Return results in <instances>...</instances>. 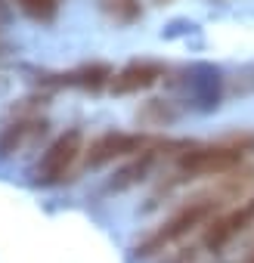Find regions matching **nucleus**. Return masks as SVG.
Wrapping results in <instances>:
<instances>
[{"label": "nucleus", "instance_id": "f257e3e1", "mask_svg": "<svg viewBox=\"0 0 254 263\" xmlns=\"http://www.w3.org/2000/svg\"><path fill=\"white\" fill-rule=\"evenodd\" d=\"M217 198H195V201H189L183 211H177L158 232H152L140 248H137V257H149V254H155V251H161L165 245H171V241H177V238H183L186 232H192L195 226H202V223H208L211 217H214V211H217Z\"/></svg>", "mask_w": 254, "mask_h": 263}, {"label": "nucleus", "instance_id": "f03ea898", "mask_svg": "<svg viewBox=\"0 0 254 263\" xmlns=\"http://www.w3.org/2000/svg\"><path fill=\"white\" fill-rule=\"evenodd\" d=\"M245 155V140H226L214 146H195L180 155V171L189 177H211V174H226L239 167Z\"/></svg>", "mask_w": 254, "mask_h": 263}, {"label": "nucleus", "instance_id": "7ed1b4c3", "mask_svg": "<svg viewBox=\"0 0 254 263\" xmlns=\"http://www.w3.org/2000/svg\"><path fill=\"white\" fill-rule=\"evenodd\" d=\"M81 152H84V137H81V130H68V134L56 137V140L44 149V155H41V161H38V167H34V183H41V186L59 183V180L71 171V164L78 161Z\"/></svg>", "mask_w": 254, "mask_h": 263}, {"label": "nucleus", "instance_id": "20e7f679", "mask_svg": "<svg viewBox=\"0 0 254 263\" xmlns=\"http://www.w3.org/2000/svg\"><path fill=\"white\" fill-rule=\"evenodd\" d=\"M152 149V140L143 137V134H102L99 140L90 143V152H87V164L90 167H102L115 158H127V155H140Z\"/></svg>", "mask_w": 254, "mask_h": 263}, {"label": "nucleus", "instance_id": "39448f33", "mask_svg": "<svg viewBox=\"0 0 254 263\" xmlns=\"http://www.w3.org/2000/svg\"><path fill=\"white\" fill-rule=\"evenodd\" d=\"M251 223H254V198L235 204L229 214H223L220 220H214V223L208 226L205 245L214 248V251H220L226 241H232V238H235L239 232H245V226H251Z\"/></svg>", "mask_w": 254, "mask_h": 263}, {"label": "nucleus", "instance_id": "423d86ee", "mask_svg": "<svg viewBox=\"0 0 254 263\" xmlns=\"http://www.w3.org/2000/svg\"><path fill=\"white\" fill-rule=\"evenodd\" d=\"M161 78H165V68H161L158 62H131V65H124L121 71L112 74L108 87H112V93L127 96V93L149 90V87L158 84Z\"/></svg>", "mask_w": 254, "mask_h": 263}, {"label": "nucleus", "instance_id": "0eeeda50", "mask_svg": "<svg viewBox=\"0 0 254 263\" xmlns=\"http://www.w3.org/2000/svg\"><path fill=\"white\" fill-rule=\"evenodd\" d=\"M112 81V68L102 62H90L81 65L75 71H62V74H47L44 84H56V87H81V90H99Z\"/></svg>", "mask_w": 254, "mask_h": 263}, {"label": "nucleus", "instance_id": "6e6552de", "mask_svg": "<svg viewBox=\"0 0 254 263\" xmlns=\"http://www.w3.org/2000/svg\"><path fill=\"white\" fill-rule=\"evenodd\" d=\"M44 130V124L38 118H28V115H19L16 121L0 127V158H7L13 152H19L25 143H31L38 134Z\"/></svg>", "mask_w": 254, "mask_h": 263}, {"label": "nucleus", "instance_id": "1a4fd4ad", "mask_svg": "<svg viewBox=\"0 0 254 263\" xmlns=\"http://www.w3.org/2000/svg\"><path fill=\"white\" fill-rule=\"evenodd\" d=\"M99 10L115 22V25H134L143 16L140 0H99Z\"/></svg>", "mask_w": 254, "mask_h": 263}, {"label": "nucleus", "instance_id": "9d476101", "mask_svg": "<svg viewBox=\"0 0 254 263\" xmlns=\"http://www.w3.org/2000/svg\"><path fill=\"white\" fill-rule=\"evenodd\" d=\"M152 161H155V152L152 149H146V152H140V158L134 161V164H127L115 180H112V189H127V186H134V183H140L146 174H149V167H152Z\"/></svg>", "mask_w": 254, "mask_h": 263}, {"label": "nucleus", "instance_id": "9b49d317", "mask_svg": "<svg viewBox=\"0 0 254 263\" xmlns=\"http://www.w3.org/2000/svg\"><path fill=\"white\" fill-rule=\"evenodd\" d=\"M19 10L34 22H53L59 13V0H19Z\"/></svg>", "mask_w": 254, "mask_h": 263}, {"label": "nucleus", "instance_id": "f8f14e48", "mask_svg": "<svg viewBox=\"0 0 254 263\" xmlns=\"http://www.w3.org/2000/svg\"><path fill=\"white\" fill-rule=\"evenodd\" d=\"M7 13V7H4V0H0V16H4Z\"/></svg>", "mask_w": 254, "mask_h": 263}, {"label": "nucleus", "instance_id": "ddd939ff", "mask_svg": "<svg viewBox=\"0 0 254 263\" xmlns=\"http://www.w3.org/2000/svg\"><path fill=\"white\" fill-rule=\"evenodd\" d=\"M251 263H254V257H251Z\"/></svg>", "mask_w": 254, "mask_h": 263}]
</instances>
